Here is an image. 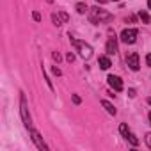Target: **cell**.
<instances>
[{
	"instance_id": "obj_4",
	"label": "cell",
	"mask_w": 151,
	"mask_h": 151,
	"mask_svg": "<svg viewBox=\"0 0 151 151\" xmlns=\"http://www.w3.org/2000/svg\"><path fill=\"white\" fill-rule=\"evenodd\" d=\"M137 34H139L137 29H124L121 32V41L126 43V45H133L135 39H137Z\"/></svg>"
},
{
	"instance_id": "obj_6",
	"label": "cell",
	"mask_w": 151,
	"mask_h": 151,
	"mask_svg": "<svg viewBox=\"0 0 151 151\" xmlns=\"http://www.w3.org/2000/svg\"><path fill=\"white\" fill-rule=\"evenodd\" d=\"M30 135H32V140H34V144H36V147L37 149H43V151H46L48 147H46V144H45V140L41 139V135H39V132H36L34 128L30 130Z\"/></svg>"
},
{
	"instance_id": "obj_11",
	"label": "cell",
	"mask_w": 151,
	"mask_h": 151,
	"mask_svg": "<svg viewBox=\"0 0 151 151\" xmlns=\"http://www.w3.org/2000/svg\"><path fill=\"white\" fill-rule=\"evenodd\" d=\"M139 16H140V20H142L144 23H149V22H151V18H149V14H147L146 11H140V13H139Z\"/></svg>"
},
{
	"instance_id": "obj_16",
	"label": "cell",
	"mask_w": 151,
	"mask_h": 151,
	"mask_svg": "<svg viewBox=\"0 0 151 151\" xmlns=\"http://www.w3.org/2000/svg\"><path fill=\"white\" fill-rule=\"evenodd\" d=\"M52 57H53V60H57V62L60 60V53H59V52H53V55H52Z\"/></svg>"
},
{
	"instance_id": "obj_12",
	"label": "cell",
	"mask_w": 151,
	"mask_h": 151,
	"mask_svg": "<svg viewBox=\"0 0 151 151\" xmlns=\"http://www.w3.org/2000/svg\"><path fill=\"white\" fill-rule=\"evenodd\" d=\"M119 132H121V135H123V137H128V133H130V130H128V126H126L124 123L119 126Z\"/></svg>"
},
{
	"instance_id": "obj_23",
	"label": "cell",
	"mask_w": 151,
	"mask_h": 151,
	"mask_svg": "<svg viewBox=\"0 0 151 151\" xmlns=\"http://www.w3.org/2000/svg\"><path fill=\"white\" fill-rule=\"evenodd\" d=\"M128 94H130V96L133 98V96H135V89H130V91H128Z\"/></svg>"
},
{
	"instance_id": "obj_15",
	"label": "cell",
	"mask_w": 151,
	"mask_h": 151,
	"mask_svg": "<svg viewBox=\"0 0 151 151\" xmlns=\"http://www.w3.org/2000/svg\"><path fill=\"white\" fill-rule=\"evenodd\" d=\"M59 18H60L62 22H68V20H69V16H68L66 13H59Z\"/></svg>"
},
{
	"instance_id": "obj_14",
	"label": "cell",
	"mask_w": 151,
	"mask_h": 151,
	"mask_svg": "<svg viewBox=\"0 0 151 151\" xmlns=\"http://www.w3.org/2000/svg\"><path fill=\"white\" fill-rule=\"evenodd\" d=\"M87 9H89V7H87L86 4H82V2H80V4H77V11H78L80 14H84V13H86Z\"/></svg>"
},
{
	"instance_id": "obj_18",
	"label": "cell",
	"mask_w": 151,
	"mask_h": 151,
	"mask_svg": "<svg viewBox=\"0 0 151 151\" xmlns=\"http://www.w3.org/2000/svg\"><path fill=\"white\" fill-rule=\"evenodd\" d=\"M73 101L78 105V103H80V96H78V94H73Z\"/></svg>"
},
{
	"instance_id": "obj_21",
	"label": "cell",
	"mask_w": 151,
	"mask_h": 151,
	"mask_svg": "<svg viewBox=\"0 0 151 151\" xmlns=\"http://www.w3.org/2000/svg\"><path fill=\"white\" fill-rule=\"evenodd\" d=\"M146 64L151 66V53H147V57H146Z\"/></svg>"
},
{
	"instance_id": "obj_13",
	"label": "cell",
	"mask_w": 151,
	"mask_h": 151,
	"mask_svg": "<svg viewBox=\"0 0 151 151\" xmlns=\"http://www.w3.org/2000/svg\"><path fill=\"white\" fill-rule=\"evenodd\" d=\"M126 139H128V140H130V142H132L133 146H139V139H137V137H135V135H133L132 132L128 133V137H126Z\"/></svg>"
},
{
	"instance_id": "obj_9",
	"label": "cell",
	"mask_w": 151,
	"mask_h": 151,
	"mask_svg": "<svg viewBox=\"0 0 151 151\" xmlns=\"http://www.w3.org/2000/svg\"><path fill=\"white\" fill-rule=\"evenodd\" d=\"M98 64H100L101 69H109V68L112 66V62H110V59H109L107 55H101V57L98 59Z\"/></svg>"
},
{
	"instance_id": "obj_19",
	"label": "cell",
	"mask_w": 151,
	"mask_h": 151,
	"mask_svg": "<svg viewBox=\"0 0 151 151\" xmlns=\"http://www.w3.org/2000/svg\"><path fill=\"white\" fill-rule=\"evenodd\" d=\"M66 59H68L69 62H73V60H75V55H73V53H68V55H66Z\"/></svg>"
},
{
	"instance_id": "obj_8",
	"label": "cell",
	"mask_w": 151,
	"mask_h": 151,
	"mask_svg": "<svg viewBox=\"0 0 151 151\" xmlns=\"http://www.w3.org/2000/svg\"><path fill=\"white\" fill-rule=\"evenodd\" d=\"M107 53H109V55L117 53V41H116V37H110V39L107 41Z\"/></svg>"
},
{
	"instance_id": "obj_2",
	"label": "cell",
	"mask_w": 151,
	"mask_h": 151,
	"mask_svg": "<svg viewBox=\"0 0 151 151\" xmlns=\"http://www.w3.org/2000/svg\"><path fill=\"white\" fill-rule=\"evenodd\" d=\"M71 45L80 52V55H82L84 59H91V57H93V48H91V45H87V43H84V41H78V39H73V37H71Z\"/></svg>"
},
{
	"instance_id": "obj_25",
	"label": "cell",
	"mask_w": 151,
	"mask_h": 151,
	"mask_svg": "<svg viewBox=\"0 0 151 151\" xmlns=\"http://www.w3.org/2000/svg\"><path fill=\"white\" fill-rule=\"evenodd\" d=\"M147 7H149V9H151V0H147Z\"/></svg>"
},
{
	"instance_id": "obj_17",
	"label": "cell",
	"mask_w": 151,
	"mask_h": 151,
	"mask_svg": "<svg viewBox=\"0 0 151 151\" xmlns=\"http://www.w3.org/2000/svg\"><path fill=\"white\" fill-rule=\"evenodd\" d=\"M146 144L151 147V133H147V135H146Z\"/></svg>"
},
{
	"instance_id": "obj_10",
	"label": "cell",
	"mask_w": 151,
	"mask_h": 151,
	"mask_svg": "<svg viewBox=\"0 0 151 151\" xmlns=\"http://www.w3.org/2000/svg\"><path fill=\"white\" fill-rule=\"evenodd\" d=\"M101 105L105 107V110H107L109 114H112V116H116V109H114V105H112L110 101H107V100H103V101H101Z\"/></svg>"
},
{
	"instance_id": "obj_5",
	"label": "cell",
	"mask_w": 151,
	"mask_h": 151,
	"mask_svg": "<svg viewBox=\"0 0 151 151\" xmlns=\"http://www.w3.org/2000/svg\"><path fill=\"white\" fill-rule=\"evenodd\" d=\"M126 66L132 69V71H139V68H140V64H139V53H130V55H126Z\"/></svg>"
},
{
	"instance_id": "obj_20",
	"label": "cell",
	"mask_w": 151,
	"mask_h": 151,
	"mask_svg": "<svg viewBox=\"0 0 151 151\" xmlns=\"http://www.w3.org/2000/svg\"><path fill=\"white\" fill-rule=\"evenodd\" d=\"M32 16H34V20H36V22H39V20H41V14H39V13H34Z\"/></svg>"
},
{
	"instance_id": "obj_1",
	"label": "cell",
	"mask_w": 151,
	"mask_h": 151,
	"mask_svg": "<svg viewBox=\"0 0 151 151\" xmlns=\"http://www.w3.org/2000/svg\"><path fill=\"white\" fill-rule=\"evenodd\" d=\"M112 14L107 13L105 9H100V7H93L91 9V22L93 23H103V22H112Z\"/></svg>"
},
{
	"instance_id": "obj_22",
	"label": "cell",
	"mask_w": 151,
	"mask_h": 151,
	"mask_svg": "<svg viewBox=\"0 0 151 151\" xmlns=\"http://www.w3.org/2000/svg\"><path fill=\"white\" fill-rule=\"evenodd\" d=\"M53 73H55V75H60V69H59L57 66H53Z\"/></svg>"
},
{
	"instance_id": "obj_28",
	"label": "cell",
	"mask_w": 151,
	"mask_h": 151,
	"mask_svg": "<svg viewBox=\"0 0 151 151\" xmlns=\"http://www.w3.org/2000/svg\"><path fill=\"white\" fill-rule=\"evenodd\" d=\"M112 2H117V0H112Z\"/></svg>"
},
{
	"instance_id": "obj_27",
	"label": "cell",
	"mask_w": 151,
	"mask_h": 151,
	"mask_svg": "<svg viewBox=\"0 0 151 151\" xmlns=\"http://www.w3.org/2000/svg\"><path fill=\"white\" fill-rule=\"evenodd\" d=\"M149 123H151V112H149Z\"/></svg>"
},
{
	"instance_id": "obj_26",
	"label": "cell",
	"mask_w": 151,
	"mask_h": 151,
	"mask_svg": "<svg viewBox=\"0 0 151 151\" xmlns=\"http://www.w3.org/2000/svg\"><path fill=\"white\" fill-rule=\"evenodd\" d=\"M147 103H149V105H151V98H149V100H147Z\"/></svg>"
},
{
	"instance_id": "obj_7",
	"label": "cell",
	"mask_w": 151,
	"mask_h": 151,
	"mask_svg": "<svg viewBox=\"0 0 151 151\" xmlns=\"http://www.w3.org/2000/svg\"><path fill=\"white\" fill-rule=\"evenodd\" d=\"M107 82H109V86H110L114 91H123V80H121L119 77L109 75V77H107Z\"/></svg>"
},
{
	"instance_id": "obj_3",
	"label": "cell",
	"mask_w": 151,
	"mask_h": 151,
	"mask_svg": "<svg viewBox=\"0 0 151 151\" xmlns=\"http://www.w3.org/2000/svg\"><path fill=\"white\" fill-rule=\"evenodd\" d=\"M20 112H22V119H23V124L32 130V119H30V114H29V107H27V100L25 96L22 94V107H20Z\"/></svg>"
},
{
	"instance_id": "obj_24",
	"label": "cell",
	"mask_w": 151,
	"mask_h": 151,
	"mask_svg": "<svg viewBox=\"0 0 151 151\" xmlns=\"http://www.w3.org/2000/svg\"><path fill=\"white\" fill-rule=\"evenodd\" d=\"M96 2H98V4H105V2H107V0H96Z\"/></svg>"
}]
</instances>
